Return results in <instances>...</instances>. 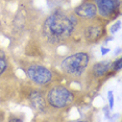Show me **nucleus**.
<instances>
[{
	"label": "nucleus",
	"instance_id": "f257e3e1",
	"mask_svg": "<svg viewBox=\"0 0 122 122\" xmlns=\"http://www.w3.org/2000/svg\"><path fill=\"white\" fill-rule=\"evenodd\" d=\"M80 20L73 12L57 10L43 22L42 35L50 44H62L77 32Z\"/></svg>",
	"mask_w": 122,
	"mask_h": 122
},
{
	"label": "nucleus",
	"instance_id": "f03ea898",
	"mask_svg": "<svg viewBox=\"0 0 122 122\" xmlns=\"http://www.w3.org/2000/svg\"><path fill=\"white\" fill-rule=\"evenodd\" d=\"M91 56L89 52L77 51L64 57L61 62L62 72L71 79H79L90 68Z\"/></svg>",
	"mask_w": 122,
	"mask_h": 122
},
{
	"label": "nucleus",
	"instance_id": "7ed1b4c3",
	"mask_svg": "<svg viewBox=\"0 0 122 122\" xmlns=\"http://www.w3.org/2000/svg\"><path fill=\"white\" fill-rule=\"evenodd\" d=\"M76 96L64 85H53L46 92L45 100L47 105L54 110H65L74 103Z\"/></svg>",
	"mask_w": 122,
	"mask_h": 122
},
{
	"label": "nucleus",
	"instance_id": "20e7f679",
	"mask_svg": "<svg viewBox=\"0 0 122 122\" xmlns=\"http://www.w3.org/2000/svg\"><path fill=\"white\" fill-rule=\"evenodd\" d=\"M107 22L99 18L89 21H80L77 32H80L82 40L88 44H95L107 35Z\"/></svg>",
	"mask_w": 122,
	"mask_h": 122
},
{
	"label": "nucleus",
	"instance_id": "39448f33",
	"mask_svg": "<svg viewBox=\"0 0 122 122\" xmlns=\"http://www.w3.org/2000/svg\"><path fill=\"white\" fill-rule=\"evenodd\" d=\"M24 71L27 78L38 87H47L51 85L54 80V72L42 64H28L24 68Z\"/></svg>",
	"mask_w": 122,
	"mask_h": 122
},
{
	"label": "nucleus",
	"instance_id": "423d86ee",
	"mask_svg": "<svg viewBox=\"0 0 122 122\" xmlns=\"http://www.w3.org/2000/svg\"><path fill=\"white\" fill-rule=\"evenodd\" d=\"M97 7L98 18L105 22L114 20L120 14V0H93Z\"/></svg>",
	"mask_w": 122,
	"mask_h": 122
},
{
	"label": "nucleus",
	"instance_id": "0eeeda50",
	"mask_svg": "<svg viewBox=\"0 0 122 122\" xmlns=\"http://www.w3.org/2000/svg\"><path fill=\"white\" fill-rule=\"evenodd\" d=\"M73 13L80 21H89L98 18L97 7L93 0H85L74 9Z\"/></svg>",
	"mask_w": 122,
	"mask_h": 122
},
{
	"label": "nucleus",
	"instance_id": "6e6552de",
	"mask_svg": "<svg viewBox=\"0 0 122 122\" xmlns=\"http://www.w3.org/2000/svg\"><path fill=\"white\" fill-rule=\"evenodd\" d=\"M112 62L110 60H104L93 64L92 67L89 68V73L95 79H100L107 76V74L111 71Z\"/></svg>",
	"mask_w": 122,
	"mask_h": 122
},
{
	"label": "nucleus",
	"instance_id": "1a4fd4ad",
	"mask_svg": "<svg viewBox=\"0 0 122 122\" xmlns=\"http://www.w3.org/2000/svg\"><path fill=\"white\" fill-rule=\"evenodd\" d=\"M29 100L31 102V105L34 107V109L40 111V112H43L47 107L45 98L42 96V94L39 92V91H32L30 93Z\"/></svg>",
	"mask_w": 122,
	"mask_h": 122
},
{
	"label": "nucleus",
	"instance_id": "9d476101",
	"mask_svg": "<svg viewBox=\"0 0 122 122\" xmlns=\"http://www.w3.org/2000/svg\"><path fill=\"white\" fill-rule=\"evenodd\" d=\"M9 63H7V59L5 56V54L2 51H0V76H2V74L5 72L7 69Z\"/></svg>",
	"mask_w": 122,
	"mask_h": 122
},
{
	"label": "nucleus",
	"instance_id": "9b49d317",
	"mask_svg": "<svg viewBox=\"0 0 122 122\" xmlns=\"http://www.w3.org/2000/svg\"><path fill=\"white\" fill-rule=\"evenodd\" d=\"M121 63H122V59L121 57H118L117 60H115V62L112 63V66H111V69H113V71L118 72L121 70Z\"/></svg>",
	"mask_w": 122,
	"mask_h": 122
},
{
	"label": "nucleus",
	"instance_id": "f8f14e48",
	"mask_svg": "<svg viewBox=\"0 0 122 122\" xmlns=\"http://www.w3.org/2000/svg\"><path fill=\"white\" fill-rule=\"evenodd\" d=\"M119 28H120V21H117L114 25L111 27V29H110V31L112 32V34H115V32H117Z\"/></svg>",
	"mask_w": 122,
	"mask_h": 122
},
{
	"label": "nucleus",
	"instance_id": "ddd939ff",
	"mask_svg": "<svg viewBox=\"0 0 122 122\" xmlns=\"http://www.w3.org/2000/svg\"><path fill=\"white\" fill-rule=\"evenodd\" d=\"M107 97H109V101H110V107L113 109L114 107V93H113V91H109Z\"/></svg>",
	"mask_w": 122,
	"mask_h": 122
},
{
	"label": "nucleus",
	"instance_id": "4468645a",
	"mask_svg": "<svg viewBox=\"0 0 122 122\" xmlns=\"http://www.w3.org/2000/svg\"><path fill=\"white\" fill-rule=\"evenodd\" d=\"M22 120H23V119H22V118H13V119H10V121H22Z\"/></svg>",
	"mask_w": 122,
	"mask_h": 122
},
{
	"label": "nucleus",
	"instance_id": "2eb2a0df",
	"mask_svg": "<svg viewBox=\"0 0 122 122\" xmlns=\"http://www.w3.org/2000/svg\"><path fill=\"white\" fill-rule=\"evenodd\" d=\"M110 51V49H104V48H101V52H102V54H105L107 52H109Z\"/></svg>",
	"mask_w": 122,
	"mask_h": 122
},
{
	"label": "nucleus",
	"instance_id": "dca6fc26",
	"mask_svg": "<svg viewBox=\"0 0 122 122\" xmlns=\"http://www.w3.org/2000/svg\"><path fill=\"white\" fill-rule=\"evenodd\" d=\"M2 120H3V115L0 113V121H2Z\"/></svg>",
	"mask_w": 122,
	"mask_h": 122
}]
</instances>
